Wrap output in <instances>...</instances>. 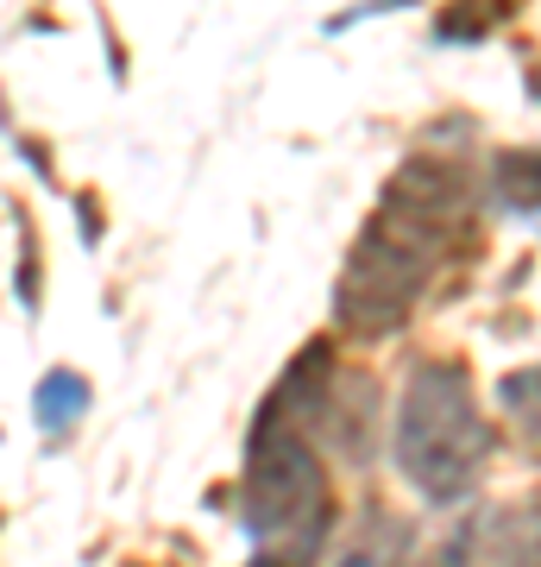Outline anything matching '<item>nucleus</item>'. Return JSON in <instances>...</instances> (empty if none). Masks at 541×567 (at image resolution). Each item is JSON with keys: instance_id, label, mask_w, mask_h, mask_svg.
Here are the masks:
<instances>
[{"instance_id": "obj_1", "label": "nucleus", "mask_w": 541, "mask_h": 567, "mask_svg": "<svg viewBox=\"0 0 541 567\" xmlns=\"http://www.w3.org/2000/svg\"><path fill=\"white\" fill-rule=\"evenodd\" d=\"M485 447H491V429L472 404V385H466L460 365L447 360L416 365L397 410V466L409 473V486L454 505L479 480Z\"/></svg>"}, {"instance_id": "obj_2", "label": "nucleus", "mask_w": 541, "mask_h": 567, "mask_svg": "<svg viewBox=\"0 0 541 567\" xmlns=\"http://www.w3.org/2000/svg\"><path fill=\"white\" fill-rule=\"evenodd\" d=\"M246 524H252L259 548H271L283 567H309L327 536V473L290 429L259 435V447H252Z\"/></svg>"}, {"instance_id": "obj_6", "label": "nucleus", "mask_w": 541, "mask_h": 567, "mask_svg": "<svg viewBox=\"0 0 541 567\" xmlns=\"http://www.w3.org/2000/svg\"><path fill=\"white\" fill-rule=\"evenodd\" d=\"M503 404L517 410V416H535V423H541V365H535V372L503 379Z\"/></svg>"}, {"instance_id": "obj_3", "label": "nucleus", "mask_w": 541, "mask_h": 567, "mask_svg": "<svg viewBox=\"0 0 541 567\" xmlns=\"http://www.w3.org/2000/svg\"><path fill=\"white\" fill-rule=\"evenodd\" d=\"M491 196L510 208L541 215V152H498V164H491Z\"/></svg>"}, {"instance_id": "obj_5", "label": "nucleus", "mask_w": 541, "mask_h": 567, "mask_svg": "<svg viewBox=\"0 0 541 567\" xmlns=\"http://www.w3.org/2000/svg\"><path fill=\"white\" fill-rule=\"evenodd\" d=\"M82 398H89V385H82L76 372H51V379L39 385L32 416H39V429H63L70 416H82Z\"/></svg>"}, {"instance_id": "obj_4", "label": "nucleus", "mask_w": 541, "mask_h": 567, "mask_svg": "<svg viewBox=\"0 0 541 567\" xmlns=\"http://www.w3.org/2000/svg\"><path fill=\"white\" fill-rule=\"evenodd\" d=\"M403 543H409V536H403L397 517H365L360 536L334 555V567H397L403 561Z\"/></svg>"}]
</instances>
